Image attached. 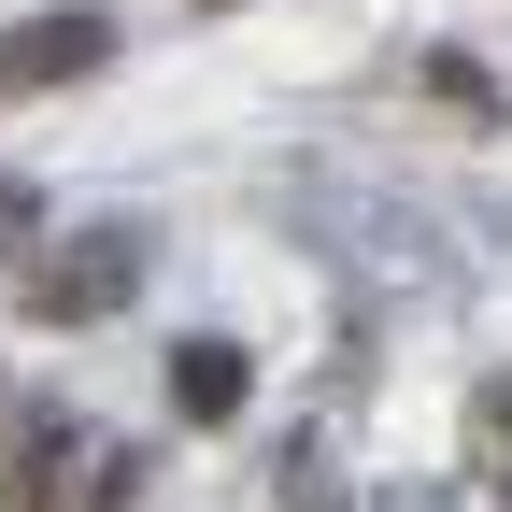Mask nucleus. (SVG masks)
Here are the masks:
<instances>
[{
	"instance_id": "obj_1",
	"label": "nucleus",
	"mask_w": 512,
	"mask_h": 512,
	"mask_svg": "<svg viewBox=\"0 0 512 512\" xmlns=\"http://www.w3.org/2000/svg\"><path fill=\"white\" fill-rule=\"evenodd\" d=\"M143 498V441L86 427L72 399H29L0 441V512H128Z\"/></svg>"
},
{
	"instance_id": "obj_6",
	"label": "nucleus",
	"mask_w": 512,
	"mask_h": 512,
	"mask_svg": "<svg viewBox=\"0 0 512 512\" xmlns=\"http://www.w3.org/2000/svg\"><path fill=\"white\" fill-rule=\"evenodd\" d=\"M29 228H43V200H29V185H15V171H0V256H15Z\"/></svg>"
},
{
	"instance_id": "obj_4",
	"label": "nucleus",
	"mask_w": 512,
	"mask_h": 512,
	"mask_svg": "<svg viewBox=\"0 0 512 512\" xmlns=\"http://www.w3.org/2000/svg\"><path fill=\"white\" fill-rule=\"evenodd\" d=\"M242 384H256L242 342H171V413H185V427H228V413H242Z\"/></svg>"
},
{
	"instance_id": "obj_5",
	"label": "nucleus",
	"mask_w": 512,
	"mask_h": 512,
	"mask_svg": "<svg viewBox=\"0 0 512 512\" xmlns=\"http://www.w3.org/2000/svg\"><path fill=\"white\" fill-rule=\"evenodd\" d=\"M427 100H456V114H470V128H498V86H484V72H470V57H427Z\"/></svg>"
},
{
	"instance_id": "obj_3",
	"label": "nucleus",
	"mask_w": 512,
	"mask_h": 512,
	"mask_svg": "<svg viewBox=\"0 0 512 512\" xmlns=\"http://www.w3.org/2000/svg\"><path fill=\"white\" fill-rule=\"evenodd\" d=\"M128 29L100 15V0H57V15H15L0 29V100H43V86H86L100 57H114Z\"/></svg>"
},
{
	"instance_id": "obj_2",
	"label": "nucleus",
	"mask_w": 512,
	"mask_h": 512,
	"mask_svg": "<svg viewBox=\"0 0 512 512\" xmlns=\"http://www.w3.org/2000/svg\"><path fill=\"white\" fill-rule=\"evenodd\" d=\"M128 299H143V228H128V214L43 242L29 271H15V313H29V328H100V313H128Z\"/></svg>"
}]
</instances>
